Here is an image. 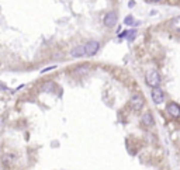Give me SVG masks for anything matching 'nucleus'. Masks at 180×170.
Here are the masks:
<instances>
[{"mask_svg":"<svg viewBox=\"0 0 180 170\" xmlns=\"http://www.w3.org/2000/svg\"><path fill=\"white\" fill-rule=\"evenodd\" d=\"M145 82H146V85L149 86V87H152V89L159 87V85H160L159 72H158L156 69H149L148 72H146V75H145Z\"/></svg>","mask_w":180,"mask_h":170,"instance_id":"nucleus-1","label":"nucleus"},{"mask_svg":"<svg viewBox=\"0 0 180 170\" xmlns=\"http://www.w3.org/2000/svg\"><path fill=\"white\" fill-rule=\"evenodd\" d=\"M85 49H86V55L87 56H94L99 49H100V42L96 40H90L85 44Z\"/></svg>","mask_w":180,"mask_h":170,"instance_id":"nucleus-2","label":"nucleus"},{"mask_svg":"<svg viewBox=\"0 0 180 170\" xmlns=\"http://www.w3.org/2000/svg\"><path fill=\"white\" fill-rule=\"evenodd\" d=\"M130 104L134 111H141L142 107H144V104H145V100H144V97L141 94H132L131 96Z\"/></svg>","mask_w":180,"mask_h":170,"instance_id":"nucleus-3","label":"nucleus"},{"mask_svg":"<svg viewBox=\"0 0 180 170\" xmlns=\"http://www.w3.org/2000/svg\"><path fill=\"white\" fill-rule=\"evenodd\" d=\"M117 20H118V15L115 11H108L104 15V25L107 28H113L117 25Z\"/></svg>","mask_w":180,"mask_h":170,"instance_id":"nucleus-4","label":"nucleus"},{"mask_svg":"<svg viewBox=\"0 0 180 170\" xmlns=\"http://www.w3.org/2000/svg\"><path fill=\"white\" fill-rule=\"evenodd\" d=\"M150 96H152V100H153L155 104H160V103H163V100H165V93H163V90L159 89V87L152 89Z\"/></svg>","mask_w":180,"mask_h":170,"instance_id":"nucleus-5","label":"nucleus"},{"mask_svg":"<svg viewBox=\"0 0 180 170\" xmlns=\"http://www.w3.org/2000/svg\"><path fill=\"white\" fill-rule=\"evenodd\" d=\"M166 111L173 118H179L180 117V105L177 103H169L167 107H166Z\"/></svg>","mask_w":180,"mask_h":170,"instance_id":"nucleus-6","label":"nucleus"},{"mask_svg":"<svg viewBox=\"0 0 180 170\" xmlns=\"http://www.w3.org/2000/svg\"><path fill=\"white\" fill-rule=\"evenodd\" d=\"M141 122L145 125L146 128H150V127H153V117H152V114H150L149 111H146V113H144L142 114V117H141Z\"/></svg>","mask_w":180,"mask_h":170,"instance_id":"nucleus-7","label":"nucleus"},{"mask_svg":"<svg viewBox=\"0 0 180 170\" xmlns=\"http://www.w3.org/2000/svg\"><path fill=\"white\" fill-rule=\"evenodd\" d=\"M70 55L73 58H82V56L86 55V49H85V45H77L75 46L73 49L70 51Z\"/></svg>","mask_w":180,"mask_h":170,"instance_id":"nucleus-8","label":"nucleus"},{"mask_svg":"<svg viewBox=\"0 0 180 170\" xmlns=\"http://www.w3.org/2000/svg\"><path fill=\"white\" fill-rule=\"evenodd\" d=\"M169 27L175 31H180V15H177V17H175V18H172L169 21Z\"/></svg>","mask_w":180,"mask_h":170,"instance_id":"nucleus-9","label":"nucleus"},{"mask_svg":"<svg viewBox=\"0 0 180 170\" xmlns=\"http://www.w3.org/2000/svg\"><path fill=\"white\" fill-rule=\"evenodd\" d=\"M124 24L125 25H136L138 23H136V21L134 20V17L130 14V15H127V17L124 18Z\"/></svg>","mask_w":180,"mask_h":170,"instance_id":"nucleus-10","label":"nucleus"},{"mask_svg":"<svg viewBox=\"0 0 180 170\" xmlns=\"http://www.w3.org/2000/svg\"><path fill=\"white\" fill-rule=\"evenodd\" d=\"M136 35V30L132 28V30H128L127 31V35H125V38H128V40H134V37Z\"/></svg>","mask_w":180,"mask_h":170,"instance_id":"nucleus-11","label":"nucleus"},{"mask_svg":"<svg viewBox=\"0 0 180 170\" xmlns=\"http://www.w3.org/2000/svg\"><path fill=\"white\" fill-rule=\"evenodd\" d=\"M54 89V83L52 82H48V83H45L44 86H42V90L44 91H49V90H52Z\"/></svg>","mask_w":180,"mask_h":170,"instance_id":"nucleus-12","label":"nucleus"},{"mask_svg":"<svg viewBox=\"0 0 180 170\" xmlns=\"http://www.w3.org/2000/svg\"><path fill=\"white\" fill-rule=\"evenodd\" d=\"M134 3H135V1H134V0H131V1H130V3H128V6H130V7H134Z\"/></svg>","mask_w":180,"mask_h":170,"instance_id":"nucleus-13","label":"nucleus"},{"mask_svg":"<svg viewBox=\"0 0 180 170\" xmlns=\"http://www.w3.org/2000/svg\"><path fill=\"white\" fill-rule=\"evenodd\" d=\"M152 1H156V3H159V1H163V0H152Z\"/></svg>","mask_w":180,"mask_h":170,"instance_id":"nucleus-14","label":"nucleus"}]
</instances>
